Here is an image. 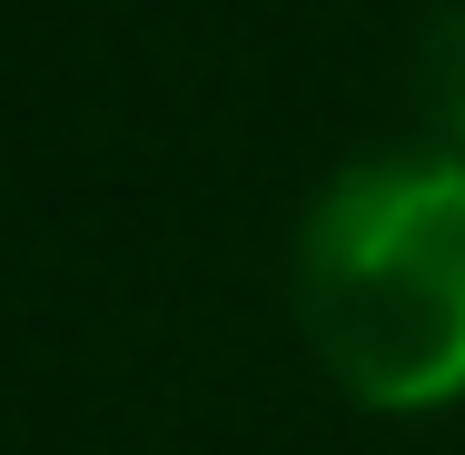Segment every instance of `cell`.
I'll return each instance as SVG.
<instances>
[{"label":"cell","instance_id":"obj_2","mask_svg":"<svg viewBox=\"0 0 465 455\" xmlns=\"http://www.w3.org/2000/svg\"><path fill=\"white\" fill-rule=\"evenodd\" d=\"M416 99H426L436 149H465V0L436 10V30H426V50H416Z\"/></svg>","mask_w":465,"mask_h":455},{"label":"cell","instance_id":"obj_1","mask_svg":"<svg viewBox=\"0 0 465 455\" xmlns=\"http://www.w3.org/2000/svg\"><path fill=\"white\" fill-rule=\"evenodd\" d=\"M297 327L376 416L465 396V149H376L297 228Z\"/></svg>","mask_w":465,"mask_h":455}]
</instances>
